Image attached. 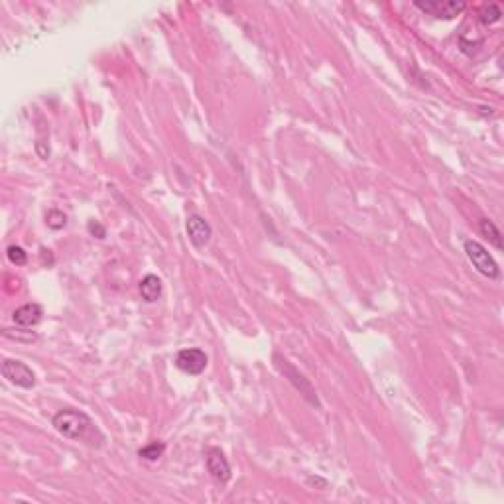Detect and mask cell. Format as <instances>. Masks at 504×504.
<instances>
[{
    "mask_svg": "<svg viewBox=\"0 0 504 504\" xmlns=\"http://www.w3.org/2000/svg\"><path fill=\"white\" fill-rule=\"evenodd\" d=\"M500 16H503V12H500V6H498V4H484V6H481V11H479V22L484 24V26L498 22L500 20Z\"/></svg>",
    "mask_w": 504,
    "mask_h": 504,
    "instance_id": "obj_12",
    "label": "cell"
},
{
    "mask_svg": "<svg viewBox=\"0 0 504 504\" xmlns=\"http://www.w3.org/2000/svg\"><path fill=\"white\" fill-rule=\"evenodd\" d=\"M138 290H140V296L144 302H158L161 296V280L158 276H154V274H148V276H144L140 280Z\"/></svg>",
    "mask_w": 504,
    "mask_h": 504,
    "instance_id": "obj_10",
    "label": "cell"
},
{
    "mask_svg": "<svg viewBox=\"0 0 504 504\" xmlns=\"http://www.w3.org/2000/svg\"><path fill=\"white\" fill-rule=\"evenodd\" d=\"M205 465H207V471L211 475L217 483H229L231 481V465L227 461V457L223 455L221 449L211 447L207 455H205Z\"/></svg>",
    "mask_w": 504,
    "mask_h": 504,
    "instance_id": "obj_7",
    "label": "cell"
},
{
    "mask_svg": "<svg viewBox=\"0 0 504 504\" xmlns=\"http://www.w3.org/2000/svg\"><path fill=\"white\" fill-rule=\"evenodd\" d=\"M274 361H276L278 371L284 374V378H288V383L293 384V388L302 394L303 398L312 404V406L319 408V398H317V394H315V390H313V386L310 384V380H307V378H305V376H303L300 371H296L292 364L288 363L286 359H282L280 354H274Z\"/></svg>",
    "mask_w": 504,
    "mask_h": 504,
    "instance_id": "obj_3",
    "label": "cell"
},
{
    "mask_svg": "<svg viewBox=\"0 0 504 504\" xmlns=\"http://www.w3.org/2000/svg\"><path fill=\"white\" fill-rule=\"evenodd\" d=\"M41 317H44V310H41L40 303H24V305H20L16 312L12 313L14 323L24 327V329L36 327L41 321Z\"/></svg>",
    "mask_w": 504,
    "mask_h": 504,
    "instance_id": "obj_9",
    "label": "cell"
},
{
    "mask_svg": "<svg viewBox=\"0 0 504 504\" xmlns=\"http://www.w3.org/2000/svg\"><path fill=\"white\" fill-rule=\"evenodd\" d=\"M481 232L491 241L493 246H496L498 251H503V234H500V231L496 229V225L491 219H481Z\"/></svg>",
    "mask_w": 504,
    "mask_h": 504,
    "instance_id": "obj_11",
    "label": "cell"
},
{
    "mask_svg": "<svg viewBox=\"0 0 504 504\" xmlns=\"http://www.w3.org/2000/svg\"><path fill=\"white\" fill-rule=\"evenodd\" d=\"M207 363V354L201 349H182L175 357V366L185 374H201Z\"/></svg>",
    "mask_w": 504,
    "mask_h": 504,
    "instance_id": "obj_6",
    "label": "cell"
},
{
    "mask_svg": "<svg viewBox=\"0 0 504 504\" xmlns=\"http://www.w3.org/2000/svg\"><path fill=\"white\" fill-rule=\"evenodd\" d=\"M164 451H166V445L154 442V444H148L146 447H142L138 455H140L142 459H146V461H158L161 455H164Z\"/></svg>",
    "mask_w": 504,
    "mask_h": 504,
    "instance_id": "obj_13",
    "label": "cell"
},
{
    "mask_svg": "<svg viewBox=\"0 0 504 504\" xmlns=\"http://www.w3.org/2000/svg\"><path fill=\"white\" fill-rule=\"evenodd\" d=\"M51 424L55 427V432H60L63 437L73 439V442H85V444L93 445V447H101L99 442H95V435H105L97 430V425L93 424V420L85 412L79 410H60V412L53 416Z\"/></svg>",
    "mask_w": 504,
    "mask_h": 504,
    "instance_id": "obj_1",
    "label": "cell"
},
{
    "mask_svg": "<svg viewBox=\"0 0 504 504\" xmlns=\"http://www.w3.org/2000/svg\"><path fill=\"white\" fill-rule=\"evenodd\" d=\"M413 6L418 8V11L425 12V14H430V16H434V18H444V20H451L455 16H459L461 12L465 11V2H455V0H416L413 2Z\"/></svg>",
    "mask_w": 504,
    "mask_h": 504,
    "instance_id": "obj_4",
    "label": "cell"
},
{
    "mask_svg": "<svg viewBox=\"0 0 504 504\" xmlns=\"http://www.w3.org/2000/svg\"><path fill=\"white\" fill-rule=\"evenodd\" d=\"M89 232H91V234H95L97 239H105V237H107V231H105V227H102V225H99L97 221L89 223Z\"/></svg>",
    "mask_w": 504,
    "mask_h": 504,
    "instance_id": "obj_16",
    "label": "cell"
},
{
    "mask_svg": "<svg viewBox=\"0 0 504 504\" xmlns=\"http://www.w3.org/2000/svg\"><path fill=\"white\" fill-rule=\"evenodd\" d=\"M2 376L14 386H20L30 390L36 386V374L32 371L28 364H24L22 361H14V359H6L2 363Z\"/></svg>",
    "mask_w": 504,
    "mask_h": 504,
    "instance_id": "obj_5",
    "label": "cell"
},
{
    "mask_svg": "<svg viewBox=\"0 0 504 504\" xmlns=\"http://www.w3.org/2000/svg\"><path fill=\"white\" fill-rule=\"evenodd\" d=\"M185 229H187L190 241H192L193 246H197V248H201V246H205L207 242L211 241V225L205 221L201 215H192V217L187 219Z\"/></svg>",
    "mask_w": 504,
    "mask_h": 504,
    "instance_id": "obj_8",
    "label": "cell"
},
{
    "mask_svg": "<svg viewBox=\"0 0 504 504\" xmlns=\"http://www.w3.org/2000/svg\"><path fill=\"white\" fill-rule=\"evenodd\" d=\"M46 223H48V227L50 229H63L65 225H67V217H65V213L63 211H58V209H51L48 215H46Z\"/></svg>",
    "mask_w": 504,
    "mask_h": 504,
    "instance_id": "obj_15",
    "label": "cell"
},
{
    "mask_svg": "<svg viewBox=\"0 0 504 504\" xmlns=\"http://www.w3.org/2000/svg\"><path fill=\"white\" fill-rule=\"evenodd\" d=\"M465 254H467V258L471 260L475 270L479 274H483V276L491 278V280H496L500 276L498 264H496V260L491 256V252L486 251L481 242L465 241Z\"/></svg>",
    "mask_w": 504,
    "mask_h": 504,
    "instance_id": "obj_2",
    "label": "cell"
},
{
    "mask_svg": "<svg viewBox=\"0 0 504 504\" xmlns=\"http://www.w3.org/2000/svg\"><path fill=\"white\" fill-rule=\"evenodd\" d=\"M6 256H8V260L12 264H16V266H24V264L28 263V254L26 251L22 248V246H16V244H12L6 248Z\"/></svg>",
    "mask_w": 504,
    "mask_h": 504,
    "instance_id": "obj_14",
    "label": "cell"
}]
</instances>
